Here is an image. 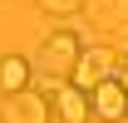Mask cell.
Returning a JSON list of instances; mask_svg holds the SVG:
<instances>
[{
    "label": "cell",
    "mask_w": 128,
    "mask_h": 123,
    "mask_svg": "<svg viewBox=\"0 0 128 123\" xmlns=\"http://www.w3.org/2000/svg\"><path fill=\"white\" fill-rule=\"evenodd\" d=\"M49 94H54L49 108H54L59 123H89V94H84V89H74V84H54Z\"/></svg>",
    "instance_id": "6"
},
{
    "label": "cell",
    "mask_w": 128,
    "mask_h": 123,
    "mask_svg": "<svg viewBox=\"0 0 128 123\" xmlns=\"http://www.w3.org/2000/svg\"><path fill=\"white\" fill-rule=\"evenodd\" d=\"M113 79H118L123 94H128V49H118V69H113Z\"/></svg>",
    "instance_id": "9"
},
{
    "label": "cell",
    "mask_w": 128,
    "mask_h": 123,
    "mask_svg": "<svg viewBox=\"0 0 128 123\" xmlns=\"http://www.w3.org/2000/svg\"><path fill=\"white\" fill-rule=\"evenodd\" d=\"M123 118H128V113H123Z\"/></svg>",
    "instance_id": "10"
},
{
    "label": "cell",
    "mask_w": 128,
    "mask_h": 123,
    "mask_svg": "<svg viewBox=\"0 0 128 123\" xmlns=\"http://www.w3.org/2000/svg\"><path fill=\"white\" fill-rule=\"evenodd\" d=\"M98 34H128V0H79Z\"/></svg>",
    "instance_id": "5"
},
{
    "label": "cell",
    "mask_w": 128,
    "mask_h": 123,
    "mask_svg": "<svg viewBox=\"0 0 128 123\" xmlns=\"http://www.w3.org/2000/svg\"><path fill=\"white\" fill-rule=\"evenodd\" d=\"M79 49H84L79 30H54V34H44V44L34 49V59H30V74L49 79V89H54V84H69V69H74V59H79Z\"/></svg>",
    "instance_id": "1"
},
{
    "label": "cell",
    "mask_w": 128,
    "mask_h": 123,
    "mask_svg": "<svg viewBox=\"0 0 128 123\" xmlns=\"http://www.w3.org/2000/svg\"><path fill=\"white\" fill-rule=\"evenodd\" d=\"M49 118H54L49 94H40V89H15V94H5L0 123H49Z\"/></svg>",
    "instance_id": "3"
},
{
    "label": "cell",
    "mask_w": 128,
    "mask_h": 123,
    "mask_svg": "<svg viewBox=\"0 0 128 123\" xmlns=\"http://www.w3.org/2000/svg\"><path fill=\"white\" fill-rule=\"evenodd\" d=\"M40 5H44L49 15H64V20H69V15H79V0H40Z\"/></svg>",
    "instance_id": "8"
},
{
    "label": "cell",
    "mask_w": 128,
    "mask_h": 123,
    "mask_svg": "<svg viewBox=\"0 0 128 123\" xmlns=\"http://www.w3.org/2000/svg\"><path fill=\"white\" fill-rule=\"evenodd\" d=\"M128 113V94H123V84L118 79H104V84H94L89 89V118H98V123H118Z\"/></svg>",
    "instance_id": "4"
},
{
    "label": "cell",
    "mask_w": 128,
    "mask_h": 123,
    "mask_svg": "<svg viewBox=\"0 0 128 123\" xmlns=\"http://www.w3.org/2000/svg\"><path fill=\"white\" fill-rule=\"evenodd\" d=\"M30 59L25 54H5L0 59V94H15V89H30Z\"/></svg>",
    "instance_id": "7"
},
{
    "label": "cell",
    "mask_w": 128,
    "mask_h": 123,
    "mask_svg": "<svg viewBox=\"0 0 128 123\" xmlns=\"http://www.w3.org/2000/svg\"><path fill=\"white\" fill-rule=\"evenodd\" d=\"M113 69H118V49H108V44H84L79 59H74V69H69V84L89 94L94 84L113 79Z\"/></svg>",
    "instance_id": "2"
}]
</instances>
